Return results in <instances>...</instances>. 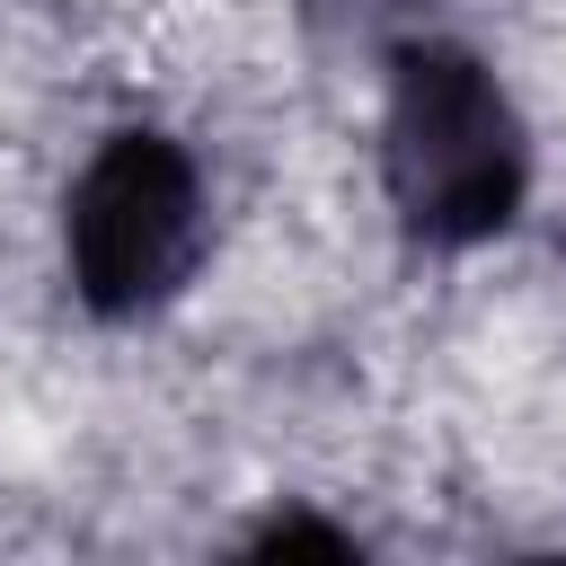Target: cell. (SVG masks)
<instances>
[{"mask_svg": "<svg viewBox=\"0 0 566 566\" xmlns=\"http://www.w3.org/2000/svg\"><path fill=\"white\" fill-rule=\"evenodd\" d=\"M380 177L416 239L478 248L522 212L531 142L504 97V80L469 44H398L389 53V106H380Z\"/></svg>", "mask_w": 566, "mask_h": 566, "instance_id": "obj_1", "label": "cell"}, {"mask_svg": "<svg viewBox=\"0 0 566 566\" xmlns=\"http://www.w3.org/2000/svg\"><path fill=\"white\" fill-rule=\"evenodd\" d=\"M71 283L97 318L159 310L203 256V177L168 133H115L71 186Z\"/></svg>", "mask_w": 566, "mask_h": 566, "instance_id": "obj_2", "label": "cell"}, {"mask_svg": "<svg viewBox=\"0 0 566 566\" xmlns=\"http://www.w3.org/2000/svg\"><path fill=\"white\" fill-rule=\"evenodd\" d=\"M265 557H283V548H318V557H354V539L345 531H318V522H274L265 539H256Z\"/></svg>", "mask_w": 566, "mask_h": 566, "instance_id": "obj_3", "label": "cell"}]
</instances>
